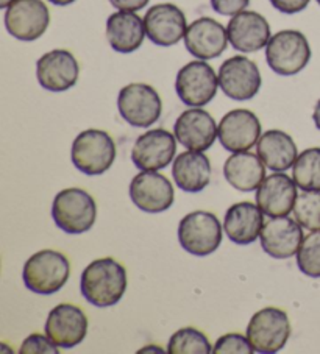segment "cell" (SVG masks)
<instances>
[{
    "mask_svg": "<svg viewBox=\"0 0 320 354\" xmlns=\"http://www.w3.org/2000/svg\"><path fill=\"white\" fill-rule=\"evenodd\" d=\"M85 300L96 308H112L118 304L127 290L125 267L113 258L92 261L80 278Z\"/></svg>",
    "mask_w": 320,
    "mask_h": 354,
    "instance_id": "6da1fadb",
    "label": "cell"
},
{
    "mask_svg": "<svg viewBox=\"0 0 320 354\" xmlns=\"http://www.w3.org/2000/svg\"><path fill=\"white\" fill-rule=\"evenodd\" d=\"M71 274L66 256L55 250H41L27 259L22 279L28 290L38 295H53L64 288Z\"/></svg>",
    "mask_w": 320,
    "mask_h": 354,
    "instance_id": "7a4b0ae2",
    "label": "cell"
},
{
    "mask_svg": "<svg viewBox=\"0 0 320 354\" xmlns=\"http://www.w3.org/2000/svg\"><path fill=\"white\" fill-rule=\"evenodd\" d=\"M52 218L55 225L66 234H83L94 227L97 205L94 198L83 189H63L53 198Z\"/></svg>",
    "mask_w": 320,
    "mask_h": 354,
    "instance_id": "3957f363",
    "label": "cell"
},
{
    "mask_svg": "<svg viewBox=\"0 0 320 354\" xmlns=\"http://www.w3.org/2000/svg\"><path fill=\"white\" fill-rule=\"evenodd\" d=\"M311 59V47L299 30H281L266 46V61L276 75H297Z\"/></svg>",
    "mask_w": 320,
    "mask_h": 354,
    "instance_id": "277c9868",
    "label": "cell"
},
{
    "mask_svg": "<svg viewBox=\"0 0 320 354\" xmlns=\"http://www.w3.org/2000/svg\"><path fill=\"white\" fill-rule=\"evenodd\" d=\"M71 158L73 166L85 175H102L116 160V144L107 131L89 128L78 134L72 142Z\"/></svg>",
    "mask_w": 320,
    "mask_h": 354,
    "instance_id": "5b68a950",
    "label": "cell"
},
{
    "mask_svg": "<svg viewBox=\"0 0 320 354\" xmlns=\"http://www.w3.org/2000/svg\"><path fill=\"white\" fill-rule=\"evenodd\" d=\"M222 228L213 212H190L178 225V242L189 254L203 258L219 248L222 242Z\"/></svg>",
    "mask_w": 320,
    "mask_h": 354,
    "instance_id": "8992f818",
    "label": "cell"
},
{
    "mask_svg": "<svg viewBox=\"0 0 320 354\" xmlns=\"http://www.w3.org/2000/svg\"><path fill=\"white\" fill-rule=\"evenodd\" d=\"M219 77L211 66L203 59L184 64L175 78V93L184 105L202 108L217 94Z\"/></svg>",
    "mask_w": 320,
    "mask_h": 354,
    "instance_id": "52a82bcc",
    "label": "cell"
},
{
    "mask_svg": "<svg viewBox=\"0 0 320 354\" xmlns=\"http://www.w3.org/2000/svg\"><path fill=\"white\" fill-rule=\"evenodd\" d=\"M118 109L128 125L147 128L161 118L163 102L150 84L130 83L119 91Z\"/></svg>",
    "mask_w": 320,
    "mask_h": 354,
    "instance_id": "ba28073f",
    "label": "cell"
},
{
    "mask_svg": "<svg viewBox=\"0 0 320 354\" xmlns=\"http://www.w3.org/2000/svg\"><path fill=\"white\" fill-rule=\"evenodd\" d=\"M247 337L256 353L274 354L281 351L291 337V323L283 309L264 308L251 317Z\"/></svg>",
    "mask_w": 320,
    "mask_h": 354,
    "instance_id": "9c48e42d",
    "label": "cell"
},
{
    "mask_svg": "<svg viewBox=\"0 0 320 354\" xmlns=\"http://www.w3.org/2000/svg\"><path fill=\"white\" fill-rule=\"evenodd\" d=\"M5 28L19 41H36L51 26V11L42 0H15L5 10Z\"/></svg>",
    "mask_w": 320,
    "mask_h": 354,
    "instance_id": "30bf717a",
    "label": "cell"
},
{
    "mask_svg": "<svg viewBox=\"0 0 320 354\" xmlns=\"http://www.w3.org/2000/svg\"><path fill=\"white\" fill-rule=\"evenodd\" d=\"M219 86L231 100H250L260 93L263 78L255 61L238 55L225 59L219 69Z\"/></svg>",
    "mask_w": 320,
    "mask_h": 354,
    "instance_id": "8fae6325",
    "label": "cell"
},
{
    "mask_svg": "<svg viewBox=\"0 0 320 354\" xmlns=\"http://www.w3.org/2000/svg\"><path fill=\"white\" fill-rule=\"evenodd\" d=\"M130 198L138 209L158 214L174 205L175 192L172 183L157 170H143L130 183Z\"/></svg>",
    "mask_w": 320,
    "mask_h": 354,
    "instance_id": "7c38bea8",
    "label": "cell"
},
{
    "mask_svg": "<svg viewBox=\"0 0 320 354\" xmlns=\"http://www.w3.org/2000/svg\"><path fill=\"white\" fill-rule=\"evenodd\" d=\"M80 66L69 50L55 48L42 55L36 63V78L41 88L51 93H64L78 82Z\"/></svg>",
    "mask_w": 320,
    "mask_h": 354,
    "instance_id": "4fadbf2b",
    "label": "cell"
},
{
    "mask_svg": "<svg viewBox=\"0 0 320 354\" xmlns=\"http://www.w3.org/2000/svg\"><path fill=\"white\" fill-rule=\"evenodd\" d=\"M175 134L155 128L136 139L132 150V161L139 170H161L174 161L177 153Z\"/></svg>",
    "mask_w": 320,
    "mask_h": 354,
    "instance_id": "5bb4252c",
    "label": "cell"
},
{
    "mask_svg": "<svg viewBox=\"0 0 320 354\" xmlns=\"http://www.w3.org/2000/svg\"><path fill=\"white\" fill-rule=\"evenodd\" d=\"M145 33L153 44L172 47L184 39L188 30L186 16L174 3H158L144 16Z\"/></svg>",
    "mask_w": 320,
    "mask_h": 354,
    "instance_id": "9a60e30c",
    "label": "cell"
},
{
    "mask_svg": "<svg viewBox=\"0 0 320 354\" xmlns=\"http://www.w3.org/2000/svg\"><path fill=\"white\" fill-rule=\"evenodd\" d=\"M261 138V122L250 109H233L219 124V140L225 150L247 151Z\"/></svg>",
    "mask_w": 320,
    "mask_h": 354,
    "instance_id": "2e32d148",
    "label": "cell"
},
{
    "mask_svg": "<svg viewBox=\"0 0 320 354\" xmlns=\"http://www.w3.org/2000/svg\"><path fill=\"white\" fill-rule=\"evenodd\" d=\"M178 142L188 150L205 151L213 147L219 138V127L211 114L202 108H190L183 111L174 125Z\"/></svg>",
    "mask_w": 320,
    "mask_h": 354,
    "instance_id": "e0dca14e",
    "label": "cell"
},
{
    "mask_svg": "<svg viewBox=\"0 0 320 354\" xmlns=\"http://www.w3.org/2000/svg\"><path fill=\"white\" fill-rule=\"evenodd\" d=\"M46 334L60 348H73L88 334V317L82 309L69 303L55 306L46 320Z\"/></svg>",
    "mask_w": 320,
    "mask_h": 354,
    "instance_id": "ac0fdd59",
    "label": "cell"
},
{
    "mask_svg": "<svg viewBox=\"0 0 320 354\" xmlns=\"http://www.w3.org/2000/svg\"><path fill=\"white\" fill-rule=\"evenodd\" d=\"M229 32L222 24L211 17H200L188 26L184 33V46L186 50L197 59L219 58L229 46Z\"/></svg>",
    "mask_w": 320,
    "mask_h": 354,
    "instance_id": "d6986e66",
    "label": "cell"
},
{
    "mask_svg": "<svg viewBox=\"0 0 320 354\" xmlns=\"http://www.w3.org/2000/svg\"><path fill=\"white\" fill-rule=\"evenodd\" d=\"M303 227L291 217H272L264 223L260 241L264 252L274 259H289L299 253L303 242Z\"/></svg>",
    "mask_w": 320,
    "mask_h": 354,
    "instance_id": "ffe728a7",
    "label": "cell"
},
{
    "mask_svg": "<svg viewBox=\"0 0 320 354\" xmlns=\"http://www.w3.org/2000/svg\"><path fill=\"white\" fill-rule=\"evenodd\" d=\"M229 39L233 48L242 53L261 50L270 41V26L266 17L256 11H241L226 26Z\"/></svg>",
    "mask_w": 320,
    "mask_h": 354,
    "instance_id": "44dd1931",
    "label": "cell"
},
{
    "mask_svg": "<svg viewBox=\"0 0 320 354\" xmlns=\"http://www.w3.org/2000/svg\"><path fill=\"white\" fill-rule=\"evenodd\" d=\"M297 185L294 178L283 172H274L266 176L256 189V205L269 217H285L294 211L297 200Z\"/></svg>",
    "mask_w": 320,
    "mask_h": 354,
    "instance_id": "7402d4cb",
    "label": "cell"
},
{
    "mask_svg": "<svg viewBox=\"0 0 320 354\" xmlns=\"http://www.w3.org/2000/svg\"><path fill=\"white\" fill-rule=\"evenodd\" d=\"M264 212L258 205L250 201H241L229 207L224 221L226 237L236 245H249L260 239L264 228Z\"/></svg>",
    "mask_w": 320,
    "mask_h": 354,
    "instance_id": "603a6c76",
    "label": "cell"
},
{
    "mask_svg": "<svg viewBox=\"0 0 320 354\" xmlns=\"http://www.w3.org/2000/svg\"><path fill=\"white\" fill-rule=\"evenodd\" d=\"M145 33L144 19L136 11L119 10L107 19V39L113 50L132 53L143 46Z\"/></svg>",
    "mask_w": 320,
    "mask_h": 354,
    "instance_id": "cb8c5ba5",
    "label": "cell"
},
{
    "mask_svg": "<svg viewBox=\"0 0 320 354\" xmlns=\"http://www.w3.org/2000/svg\"><path fill=\"white\" fill-rule=\"evenodd\" d=\"M224 176L241 192L256 191L266 180V164L261 158L250 151H236L224 164Z\"/></svg>",
    "mask_w": 320,
    "mask_h": 354,
    "instance_id": "d4e9b609",
    "label": "cell"
},
{
    "mask_svg": "<svg viewBox=\"0 0 320 354\" xmlns=\"http://www.w3.org/2000/svg\"><path fill=\"white\" fill-rule=\"evenodd\" d=\"M172 176L181 191L197 194L211 181V162L203 151H184L174 160Z\"/></svg>",
    "mask_w": 320,
    "mask_h": 354,
    "instance_id": "484cf974",
    "label": "cell"
},
{
    "mask_svg": "<svg viewBox=\"0 0 320 354\" xmlns=\"http://www.w3.org/2000/svg\"><path fill=\"white\" fill-rule=\"evenodd\" d=\"M256 151L266 167L274 172H285L291 169L299 156L294 139L281 130L263 133L256 144Z\"/></svg>",
    "mask_w": 320,
    "mask_h": 354,
    "instance_id": "4316f807",
    "label": "cell"
},
{
    "mask_svg": "<svg viewBox=\"0 0 320 354\" xmlns=\"http://www.w3.org/2000/svg\"><path fill=\"white\" fill-rule=\"evenodd\" d=\"M292 178L301 191H320V147L301 151L292 166Z\"/></svg>",
    "mask_w": 320,
    "mask_h": 354,
    "instance_id": "83f0119b",
    "label": "cell"
},
{
    "mask_svg": "<svg viewBox=\"0 0 320 354\" xmlns=\"http://www.w3.org/2000/svg\"><path fill=\"white\" fill-rule=\"evenodd\" d=\"M169 354H209L213 346L205 334L195 328H181L172 334L168 344Z\"/></svg>",
    "mask_w": 320,
    "mask_h": 354,
    "instance_id": "f1b7e54d",
    "label": "cell"
},
{
    "mask_svg": "<svg viewBox=\"0 0 320 354\" xmlns=\"http://www.w3.org/2000/svg\"><path fill=\"white\" fill-rule=\"evenodd\" d=\"M294 217L301 227L317 231L320 230V191H303L294 205Z\"/></svg>",
    "mask_w": 320,
    "mask_h": 354,
    "instance_id": "f546056e",
    "label": "cell"
},
{
    "mask_svg": "<svg viewBox=\"0 0 320 354\" xmlns=\"http://www.w3.org/2000/svg\"><path fill=\"white\" fill-rule=\"evenodd\" d=\"M297 267L310 278H320V230L308 234L297 253Z\"/></svg>",
    "mask_w": 320,
    "mask_h": 354,
    "instance_id": "4dcf8cb0",
    "label": "cell"
},
{
    "mask_svg": "<svg viewBox=\"0 0 320 354\" xmlns=\"http://www.w3.org/2000/svg\"><path fill=\"white\" fill-rule=\"evenodd\" d=\"M255 351L254 345L249 340L247 334H238V333H230L225 334L222 337H219L216 344L213 346L214 354H251Z\"/></svg>",
    "mask_w": 320,
    "mask_h": 354,
    "instance_id": "1f68e13d",
    "label": "cell"
},
{
    "mask_svg": "<svg viewBox=\"0 0 320 354\" xmlns=\"http://www.w3.org/2000/svg\"><path fill=\"white\" fill-rule=\"evenodd\" d=\"M21 354H58L60 346L47 334H30L22 342Z\"/></svg>",
    "mask_w": 320,
    "mask_h": 354,
    "instance_id": "d6a6232c",
    "label": "cell"
},
{
    "mask_svg": "<svg viewBox=\"0 0 320 354\" xmlns=\"http://www.w3.org/2000/svg\"><path fill=\"white\" fill-rule=\"evenodd\" d=\"M213 10L222 16H236L249 7L250 0H209Z\"/></svg>",
    "mask_w": 320,
    "mask_h": 354,
    "instance_id": "836d02e7",
    "label": "cell"
},
{
    "mask_svg": "<svg viewBox=\"0 0 320 354\" xmlns=\"http://www.w3.org/2000/svg\"><path fill=\"white\" fill-rule=\"evenodd\" d=\"M269 2L275 10H278L280 13L295 15L303 11L308 5H310L311 0H269Z\"/></svg>",
    "mask_w": 320,
    "mask_h": 354,
    "instance_id": "e575fe53",
    "label": "cell"
},
{
    "mask_svg": "<svg viewBox=\"0 0 320 354\" xmlns=\"http://www.w3.org/2000/svg\"><path fill=\"white\" fill-rule=\"evenodd\" d=\"M150 0H109V3L113 5L116 10H124V11H139L147 7Z\"/></svg>",
    "mask_w": 320,
    "mask_h": 354,
    "instance_id": "d590c367",
    "label": "cell"
},
{
    "mask_svg": "<svg viewBox=\"0 0 320 354\" xmlns=\"http://www.w3.org/2000/svg\"><path fill=\"white\" fill-rule=\"evenodd\" d=\"M312 120H314V124H316L317 130H320V99H319V102L316 103V106H314Z\"/></svg>",
    "mask_w": 320,
    "mask_h": 354,
    "instance_id": "8d00e7d4",
    "label": "cell"
},
{
    "mask_svg": "<svg viewBox=\"0 0 320 354\" xmlns=\"http://www.w3.org/2000/svg\"><path fill=\"white\" fill-rule=\"evenodd\" d=\"M48 2L57 5V7H67V5H71L75 2V0H48Z\"/></svg>",
    "mask_w": 320,
    "mask_h": 354,
    "instance_id": "74e56055",
    "label": "cell"
},
{
    "mask_svg": "<svg viewBox=\"0 0 320 354\" xmlns=\"http://www.w3.org/2000/svg\"><path fill=\"white\" fill-rule=\"evenodd\" d=\"M153 351L164 353L163 348H158L157 345H149V346H147V348H143V350H139V353H153Z\"/></svg>",
    "mask_w": 320,
    "mask_h": 354,
    "instance_id": "f35d334b",
    "label": "cell"
},
{
    "mask_svg": "<svg viewBox=\"0 0 320 354\" xmlns=\"http://www.w3.org/2000/svg\"><path fill=\"white\" fill-rule=\"evenodd\" d=\"M13 2H15V0H0V8L7 10Z\"/></svg>",
    "mask_w": 320,
    "mask_h": 354,
    "instance_id": "ab89813d",
    "label": "cell"
},
{
    "mask_svg": "<svg viewBox=\"0 0 320 354\" xmlns=\"http://www.w3.org/2000/svg\"><path fill=\"white\" fill-rule=\"evenodd\" d=\"M316 2H317V3H319V5H320V0H316Z\"/></svg>",
    "mask_w": 320,
    "mask_h": 354,
    "instance_id": "60d3db41",
    "label": "cell"
}]
</instances>
